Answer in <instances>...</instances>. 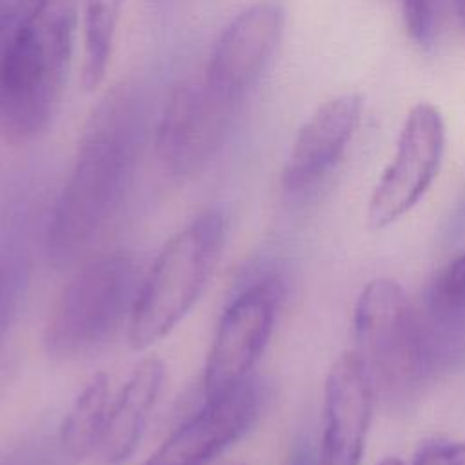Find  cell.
<instances>
[{
    "label": "cell",
    "instance_id": "cell-1",
    "mask_svg": "<svg viewBox=\"0 0 465 465\" xmlns=\"http://www.w3.org/2000/svg\"><path fill=\"white\" fill-rule=\"evenodd\" d=\"M145 140V107L133 85L113 87L91 113L69 178L53 209L45 247L73 262L118 213Z\"/></svg>",
    "mask_w": 465,
    "mask_h": 465
},
{
    "label": "cell",
    "instance_id": "cell-2",
    "mask_svg": "<svg viewBox=\"0 0 465 465\" xmlns=\"http://www.w3.org/2000/svg\"><path fill=\"white\" fill-rule=\"evenodd\" d=\"M78 0H42L0 53V134L25 145L51 125L67 84Z\"/></svg>",
    "mask_w": 465,
    "mask_h": 465
},
{
    "label": "cell",
    "instance_id": "cell-3",
    "mask_svg": "<svg viewBox=\"0 0 465 465\" xmlns=\"http://www.w3.org/2000/svg\"><path fill=\"white\" fill-rule=\"evenodd\" d=\"M225 218L207 209L160 251L131 309L129 341L145 349L167 336L202 294L223 247Z\"/></svg>",
    "mask_w": 465,
    "mask_h": 465
},
{
    "label": "cell",
    "instance_id": "cell-4",
    "mask_svg": "<svg viewBox=\"0 0 465 465\" xmlns=\"http://www.w3.org/2000/svg\"><path fill=\"white\" fill-rule=\"evenodd\" d=\"M352 323L356 352L374 389L380 385L391 400L409 398L434 372L420 311L398 282H367L358 294Z\"/></svg>",
    "mask_w": 465,
    "mask_h": 465
},
{
    "label": "cell",
    "instance_id": "cell-5",
    "mask_svg": "<svg viewBox=\"0 0 465 465\" xmlns=\"http://www.w3.org/2000/svg\"><path fill=\"white\" fill-rule=\"evenodd\" d=\"M136 298V267L122 252L87 262L64 287L45 325L44 343L56 358L89 354L105 343Z\"/></svg>",
    "mask_w": 465,
    "mask_h": 465
},
{
    "label": "cell",
    "instance_id": "cell-6",
    "mask_svg": "<svg viewBox=\"0 0 465 465\" xmlns=\"http://www.w3.org/2000/svg\"><path fill=\"white\" fill-rule=\"evenodd\" d=\"M283 298L280 278L245 287L222 314L203 369V400L213 401L249 378L269 343Z\"/></svg>",
    "mask_w": 465,
    "mask_h": 465
},
{
    "label": "cell",
    "instance_id": "cell-7",
    "mask_svg": "<svg viewBox=\"0 0 465 465\" xmlns=\"http://www.w3.org/2000/svg\"><path fill=\"white\" fill-rule=\"evenodd\" d=\"M443 145L445 127L440 111L430 104L414 105L401 127L394 158L371 193L369 229H387L423 198L438 174Z\"/></svg>",
    "mask_w": 465,
    "mask_h": 465
},
{
    "label": "cell",
    "instance_id": "cell-8",
    "mask_svg": "<svg viewBox=\"0 0 465 465\" xmlns=\"http://www.w3.org/2000/svg\"><path fill=\"white\" fill-rule=\"evenodd\" d=\"M203 80L183 82L165 100L156 127V154L173 176L198 174L218 153L236 114Z\"/></svg>",
    "mask_w": 465,
    "mask_h": 465
},
{
    "label": "cell",
    "instance_id": "cell-9",
    "mask_svg": "<svg viewBox=\"0 0 465 465\" xmlns=\"http://www.w3.org/2000/svg\"><path fill=\"white\" fill-rule=\"evenodd\" d=\"M282 31L283 9L274 0H262L240 11L220 33L203 84L238 109L267 69Z\"/></svg>",
    "mask_w": 465,
    "mask_h": 465
},
{
    "label": "cell",
    "instance_id": "cell-10",
    "mask_svg": "<svg viewBox=\"0 0 465 465\" xmlns=\"http://www.w3.org/2000/svg\"><path fill=\"white\" fill-rule=\"evenodd\" d=\"M263 407V387L247 378L223 396L203 401V407L183 421L143 465H207L258 420Z\"/></svg>",
    "mask_w": 465,
    "mask_h": 465
},
{
    "label": "cell",
    "instance_id": "cell-11",
    "mask_svg": "<svg viewBox=\"0 0 465 465\" xmlns=\"http://www.w3.org/2000/svg\"><path fill=\"white\" fill-rule=\"evenodd\" d=\"M374 383L356 351L331 365L323 389L320 465H360L372 418Z\"/></svg>",
    "mask_w": 465,
    "mask_h": 465
},
{
    "label": "cell",
    "instance_id": "cell-12",
    "mask_svg": "<svg viewBox=\"0 0 465 465\" xmlns=\"http://www.w3.org/2000/svg\"><path fill=\"white\" fill-rule=\"evenodd\" d=\"M361 102L343 94L322 104L300 127L282 171V187L300 194L316 185L340 160L360 120Z\"/></svg>",
    "mask_w": 465,
    "mask_h": 465
},
{
    "label": "cell",
    "instance_id": "cell-13",
    "mask_svg": "<svg viewBox=\"0 0 465 465\" xmlns=\"http://www.w3.org/2000/svg\"><path fill=\"white\" fill-rule=\"evenodd\" d=\"M165 378L163 363L151 356L142 360L109 407L100 440V454L107 465H120L136 450L151 409L154 407Z\"/></svg>",
    "mask_w": 465,
    "mask_h": 465
},
{
    "label": "cell",
    "instance_id": "cell-14",
    "mask_svg": "<svg viewBox=\"0 0 465 465\" xmlns=\"http://www.w3.org/2000/svg\"><path fill=\"white\" fill-rule=\"evenodd\" d=\"M430 352L432 369L465 352V252L452 258L429 283L418 309Z\"/></svg>",
    "mask_w": 465,
    "mask_h": 465
},
{
    "label": "cell",
    "instance_id": "cell-15",
    "mask_svg": "<svg viewBox=\"0 0 465 465\" xmlns=\"http://www.w3.org/2000/svg\"><path fill=\"white\" fill-rule=\"evenodd\" d=\"M109 407V380L100 372L85 383L64 418L60 429L64 454L82 460L100 445Z\"/></svg>",
    "mask_w": 465,
    "mask_h": 465
},
{
    "label": "cell",
    "instance_id": "cell-16",
    "mask_svg": "<svg viewBox=\"0 0 465 465\" xmlns=\"http://www.w3.org/2000/svg\"><path fill=\"white\" fill-rule=\"evenodd\" d=\"M124 0H85L84 4V65L82 84L94 91L111 62Z\"/></svg>",
    "mask_w": 465,
    "mask_h": 465
},
{
    "label": "cell",
    "instance_id": "cell-17",
    "mask_svg": "<svg viewBox=\"0 0 465 465\" xmlns=\"http://www.w3.org/2000/svg\"><path fill=\"white\" fill-rule=\"evenodd\" d=\"M25 283V262L13 254H0V341L16 314Z\"/></svg>",
    "mask_w": 465,
    "mask_h": 465
},
{
    "label": "cell",
    "instance_id": "cell-18",
    "mask_svg": "<svg viewBox=\"0 0 465 465\" xmlns=\"http://www.w3.org/2000/svg\"><path fill=\"white\" fill-rule=\"evenodd\" d=\"M400 4L411 38L420 45H429L436 25V0H400Z\"/></svg>",
    "mask_w": 465,
    "mask_h": 465
},
{
    "label": "cell",
    "instance_id": "cell-19",
    "mask_svg": "<svg viewBox=\"0 0 465 465\" xmlns=\"http://www.w3.org/2000/svg\"><path fill=\"white\" fill-rule=\"evenodd\" d=\"M411 465H465V440L423 441Z\"/></svg>",
    "mask_w": 465,
    "mask_h": 465
},
{
    "label": "cell",
    "instance_id": "cell-20",
    "mask_svg": "<svg viewBox=\"0 0 465 465\" xmlns=\"http://www.w3.org/2000/svg\"><path fill=\"white\" fill-rule=\"evenodd\" d=\"M0 465H56V454L45 441H25L4 454Z\"/></svg>",
    "mask_w": 465,
    "mask_h": 465
},
{
    "label": "cell",
    "instance_id": "cell-21",
    "mask_svg": "<svg viewBox=\"0 0 465 465\" xmlns=\"http://www.w3.org/2000/svg\"><path fill=\"white\" fill-rule=\"evenodd\" d=\"M42 0H0V53L11 35Z\"/></svg>",
    "mask_w": 465,
    "mask_h": 465
},
{
    "label": "cell",
    "instance_id": "cell-22",
    "mask_svg": "<svg viewBox=\"0 0 465 465\" xmlns=\"http://www.w3.org/2000/svg\"><path fill=\"white\" fill-rule=\"evenodd\" d=\"M285 465H320V449L307 438H302L292 445Z\"/></svg>",
    "mask_w": 465,
    "mask_h": 465
},
{
    "label": "cell",
    "instance_id": "cell-23",
    "mask_svg": "<svg viewBox=\"0 0 465 465\" xmlns=\"http://www.w3.org/2000/svg\"><path fill=\"white\" fill-rule=\"evenodd\" d=\"M454 5H456L458 18L461 20V24H463V27H465V0H454Z\"/></svg>",
    "mask_w": 465,
    "mask_h": 465
},
{
    "label": "cell",
    "instance_id": "cell-24",
    "mask_svg": "<svg viewBox=\"0 0 465 465\" xmlns=\"http://www.w3.org/2000/svg\"><path fill=\"white\" fill-rule=\"evenodd\" d=\"M378 465H403L401 463V460L400 458H394V456H389V458H385V460H381Z\"/></svg>",
    "mask_w": 465,
    "mask_h": 465
}]
</instances>
